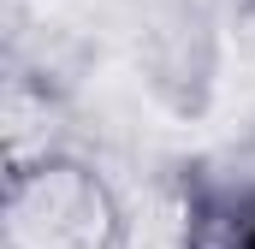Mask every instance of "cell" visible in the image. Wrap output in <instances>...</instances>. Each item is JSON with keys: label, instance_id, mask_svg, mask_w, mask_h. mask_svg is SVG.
Segmentation results:
<instances>
[{"label": "cell", "instance_id": "obj_1", "mask_svg": "<svg viewBox=\"0 0 255 249\" xmlns=\"http://www.w3.org/2000/svg\"><path fill=\"white\" fill-rule=\"evenodd\" d=\"M244 249H255V226H250V238H244Z\"/></svg>", "mask_w": 255, "mask_h": 249}]
</instances>
